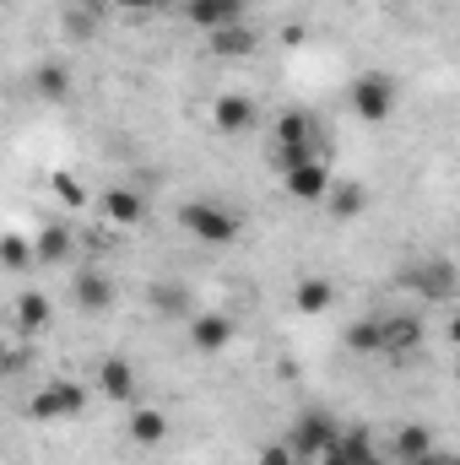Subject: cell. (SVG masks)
Segmentation results:
<instances>
[{"label":"cell","mask_w":460,"mask_h":465,"mask_svg":"<svg viewBox=\"0 0 460 465\" xmlns=\"http://www.w3.org/2000/svg\"><path fill=\"white\" fill-rule=\"evenodd\" d=\"M271 141H276V168L287 173V168L320 157V119L304 114V109H282V114H276V130H271Z\"/></svg>","instance_id":"6da1fadb"},{"label":"cell","mask_w":460,"mask_h":465,"mask_svg":"<svg viewBox=\"0 0 460 465\" xmlns=\"http://www.w3.org/2000/svg\"><path fill=\"white\" fill-rule=\"evenodd\" d=\"M179 228L190 232L195 243H233L238 232H244V223H238V212L233 206H223V201H185L179 206Z\"/></svg>","instance_id":"7a4b0ae2"},{"label":"cell","mask_w":460,"mask_h":465,"mask_svg":"<svg viewBox=\"0 0 460 465\" xmlns=\"http://www.w3.org/2000/svg\"><path fill=\"white\" fill-rule=\"evenodd\" d=\"M395 98H401V87H395L390 71H363L346 87V104H352V114L363 119V124H385V119L395 114Z\"/></svg>","instance_id":"3957f363"},{"label":"cell","mask_w":460,"mask_h":465,"mask_svg":"<svg viewBox=\"0 0 460 465\" xmlns=\"http://www.w3.org/2000/svg\"><path fill=\"white\" fill-rule=\"evenodd\" d=\"M342 439V422L331 417V411H320V406H309V411H298L293 417V428H287V444H293V455L304 465H315L331 444Z\"/></svg>","instance_id":"277c9868"},{"label":"cell","mask_w":460,"mask_h":465,"mask_svg":"<svg viewBox=\"0 0 460 465\" xmlns=\"http://www.w3.org/2000/svg\"><path fill=\"white\" fill-rule=\"evenodd\" d=\"M82 406H87V390H82L76 379H49V384L33 395V406H27V411H33L38 422H71Z\"/></svg>","instance_id":"5b68a950"},{"label":"cell","mask_w":460,"mask_h":465,"mask_svg":"<svg viewBox=\"0 0 460 465\" xmlns=\"http://www.w3.org/2000/svg\"><path fill=\"white\" fill-rule=\"evenodd\" d=\"M287 179V195L293 201H304V206H325V195H331V168H325V157H309V163H298V168H287L282 173Z\"/></svg>","instance_id":"8992f818"},{"label":"cell","mask_w":460,"mask_h":465,"mask_svg":"<svg viewBox=\"0 0 460 465\" xmlns=\"http://www.w3.org/2000/svg\"><path fill=\"white\" fill-rule=\"evenodd\" d=\"M406 287L423 292V298H434V303H445V298H455L460 276L450 260H417V265H406Z\"/></svg>","instance_id":"52a82bcc"},{"label":"cell","mask_w":460,"mask_h":465,"mask_svg":"<svg viewBox=\"0 0 460 465\" xmlns=\"http://www.w3.org/2000/svg\"><path fill=\"white\" fill-rule=\"evenodd\" d=\"M315 465H385V455L374 450V439H368L363 428H342V439H336Z\"/></svg>","instance_id":"ba28073f"},{"label":"cell","mask_w":460,"mask_h":465,"mask_svg":"<svg viewBox=\"0 0 460 465\" xmlns=\"http://www.w3.org/2000/svg\"><path fill=\"white\" fill-rule=\"evenodd\" d=\"M104 223L119 232L141 228L146 223V195L141 190H130V184H119V190H104Z\"/></svg>","instance_id":"9c48e42d"},{"label":"cell","mask_w":460,"mask_h":465,"mask_svg":"<svg viewBox=\"0 0 460 465\" xmlns=\"http://www.w3.org/2000/svg\"><path fill=\"white\" fill-rule=\"evenodd\" d=\"M244 5H249V0H190V5H185V16H190L201 33H217V27L244 22Z\"/></svg>","instance_id":"30bf717a"},{"label":"cell","mask_w":460,"mask_h":465,"mask_svg":"<svg viewBox=\"0 0 460 465\" xmlns=\"http://www.w3.org/2000/svg\"><path fill=\"white\" fill-rule=\"evenodd\" d=\"M71 298H76V309L104 314V309L115 303V287H109V276H104V271H76V276H71Z\"/></svg>","instance_id":"8fae6325"},{"label":"cell","mask_w":460,"mask_h":465,"mask_svg":"<svg viewBox=\"0 0 460 465\" xmlns=\"http://www.w3.org/2000/svg\"><path fill=\"white\" fill-rule=\"evenodd\" d=\"M98 390L109 401H119V406H135V368L125 357H104L98 362Z\"/></svg>","instance_id":"7c38bea8"},{"label":"cell","mask_w":460,"mask_h":465,"mask_svg":"<svg viewBox=\"0 0 460 465\" xmlns=\"http://www.w3.org/2000/svg\"><path fill=\"white\" fill-rule=\"evenodd\" d=\"M212 119H217L223 135H244V130L260 119V109H255V98H244V93H223L217 109H212Z\"/></svg>","instance_id":"4fadbf2b"},{"label":"cell","mask_w":460,"mask_h":465,"mask_svg":"<svg viewBox=\"0 0 460 465\" xmlns=\"http://www.w3.org/2000/svg\"><path fill=\"white\" fill-rule=\"evenodd\" d=\"M125 433H130V444H141V450H157V444L168 439V417H163L157 406H130V422H125Z\"/></svg>","instance_id":"5bb4252c"},{"label":"cell","mask_w":460,"mask_h":465,"mask_svg":"<svg viewBox=\"0 0 460 465\" xmlns=\"http://www.w3.org/2000/svg\"><path fill=\"white\" fill-rule=\"evenodd\" d=\"M228 341H233V320L228 314L212 309V314H195V320H190V347L195 351H223Z\"/></svg>","instance_id":"9a60e30c"},{"label":"cell","mask_w":460,"mask_h":465,"mask_svg":"<svg viewBox=\"0 0 460 465\" xmlns=\"http://www.w3.org/2000/svg\"><path fill=\"white\" fill-rule=\"evenodd\" d=\"M255 44H260V38H255V27H249V22H233V27H217V33H206V49H212L217 60H244Z\"/></svg>","instance_id":"2e32d148"},{"label":"cell","mask_w":460,"mask_h":465,"mask_svg":"<svg viewBox=\"0 0 460 465\" xmlns=\"http://www.w3.org/2000/svg\"><path fill=\"white\" fill-rule=\"evenodd\" d=\"M423 455H434V433H428L423 422H406V428H395V439H390V460L412 465V460H423Z\"/></svg>","instance_id":"e0dca14e"},{"label":"cell","mask_w":460,"mask_h":465,"mask_svg":"<svg viewBox=\"0 0 460 465\" xmlns=\"http://www.w3.org/2000/svg\"><path fill=\"white\" fill-rule=\"evenodd\" d=\"M293 303H298V314H304V320H320V314L336 303V292H331V282H325V276H304V282L293 287Z\"/></svg>","instance_id":"ac0fdd59"},{"label":"cell","mask_w":460,"mask_h":465,"mask_svg":"<svg viewBox=\"0 0 460 465\" xmlns=\"http://www.w3.org/2000/svg\"><path fill=\"white\" fill-rule=\"evenodd\" d=\"M363 206H368V190H363L357 179H336V184H331V195H325V212H331V217H342V223L363 217Z\"/></svg>","instance_id":"d6986e66"},{"label":"cell","mask_w":460,"mask_h":465,"mask_svg":"<svg viewBox=\"0 0 460 465\" xmlns=\"http://www.w3.org/2000/svg\"><path fill=\"white\" fill-rule=\"evenodd\" d=\"M346 351L357 357H385V314H368L346 331Z\"/></svg>","instance_id":"ffe728a7"},{"label":"cell","mask_w":460,"mask_h":465,"mask_svg":"<svg viewBox=\"0 0 460 465\" xmlns=\"http://www.w3.org/2000/svg\"><path fill=\"white\" fill-rule=\"evenodd\" d=\"M38 265H65L71 260V249H76V238H71V228L65 223H49V228L38 232Z\"/></svg>","instance_id":"44dd1931"},{"label":"cell","mask_w":460,"mask_h":465,"mask_svg":"<svg viewBox=\"0 0 460 465\" xmlns=\"http://www.w3.org/2000/svg\"><path fill=\"white\" fill-rule=\"evenodd\" d=\"M423 341V325L406 320V314H390L385 320V357H406V351Z\"/></svg>","instance_id":"7402d4cb"},{"label":"cell","mask_w":460,"mask_h":465,"mask_svg":"<svg viewBox=\"0 0 460 465\" xmlns=\"http://www.w3.org/2000/svg\"><path fill=\"white\" fill-rule=\"evenodd\" d=\"M49 320H55V303H49L38 287H27V292L16 298V325H22V331H49Z\"/></svg>","instance_id":"603a6c76"},{"label":"cell","mask_w":460,"mask_h":465,"mask_svg":"<svg viewBox=\"0 0 460 465\" xmlns=\"http://www.w3.org/2000/svg\"><path fill=\"white\" fill-rule=\"evenodd\" d=\"M65 87H71V82H65V71H60V65H44V71H38V93H44L49 104H60V98H65Z\"/></svg>","instance_id":"cb8c5ba5"},{"label":"cell","mask_w":460,"mask_h":465,"mask_svg":"<svg viewBox=\"0 0 460 465\" xmlns=\"http://www.w3.org/2000/svg\"><path fill=\"white\" fill-rule=\"evenodd\" d=\"M0 260H5L11 271H22L27 260H38V249H27V238H16V232H11V238L0 243Z\"/></svg>","instance_id":"d4e9b609"},{"label":"cell","mask_w":460,"mask_h":465,"mask_svg":"<svg viewBox=\"0 0 460 465\" xmlns=\"http://www.w3.org/2000/svg\"><path fill=\"white\" fill-rule=\"evenodd\" d=\"M255 465H304V460H298V455H293V444L282 439V444H265V450H260V460H255Z\"/></svg>","instance_id":"484cf974"},{"label":"cell","mask_w":460,"mask_h":465,"mask_svg":"<svg viewBox=\"0 0 460 465\" xmlns=\"http://www.w3.org/2000/svg\"><path fill=\"white\" fill-rule=\"evenodd\" d=\"M55 190H60V201H65V206H82V201H87V190H82L71 173H55Z\"/></svg>","instance_id":"4316f807"},{"label":"cell","mask_w":460,"mask_h":465,"mask_svg":"<svg viewBox=\"0 0 460 465\" xmlns=\"http://www.w3.org/2000/svg\"><path fill=\"white\" fill-rule=\"evenodd\" d=\"M119 11H157V5H163V0H115Z\"/></svg>","instance_id":"83f0119b"},{"label":"cell","mask_w":460,"mask_h":465,"mask_svg":"<svg viewBox=\"0 0 460 465\" xmlns=\"http://www.w3.org/2000/svg\"><path fill=\"white\" fill-rule=\"evenodd\" d=\"M412 465H455V460H450V455H439V450H434V455H423V460H412Z\"/></svg>","instance_id":"f1b7e54d"},{"label":"cell","mask_w":460,"mask_h":465,"mask_svg":"<svg viewBox=\"0 0 460 465\" xmlns=\"http://www.w3.org/2000/svg\"><path fill=\"white\" fill-rule=\"evenodd\" d=\"M450 341H455V347H460V314H455V320H450Z\"/></svg>","instance_id":"f546056e"},{"label":"cell","mask_w":460,"mask_h":465,"mask_svg":"<svg viewBox=\"0 0 460 465\" xmlns=\"http://www.w3.org/2000/svg\"><path fill=\"white\" fill-rule=\"evenodd\" d=\"M455 373H460V368H455Z\"/></svg>","instance_id":"4dcf8cb0"}]
</instances>
